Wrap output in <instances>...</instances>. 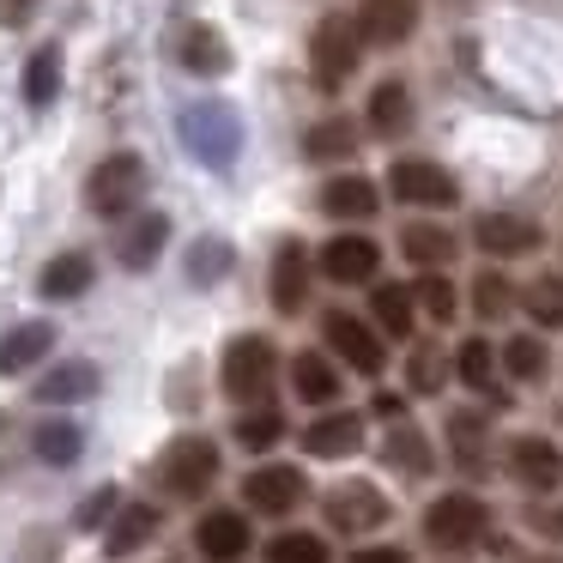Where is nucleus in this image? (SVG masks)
<instances>
[{
    "instance_id": "0eeeda50",
    "label": "nucleus",
    "mask_w": 563,
    "mask_h": 563,
    "mask_svg": "<svg viewBox=\"0 0 563 563\" xmlns=\"http://www.w3.org/2000/svg\"><path fill=\"white\" fill-rule=\"evenodd\" d=\"M388 521V497H382L369 478H352V485L328 490V527L333 533H376Z\"/></svg>"
},
{
    "instance_id": "dca6fc26",
    "label": "nucleus",
    "mask_w": 563,
    "mask_h": 563,
    "mask_svg": "<svg viewBox=\"0 0 563 563\" xmlns=\"http://www.w3.org/2000/svg\"><path fill=\"white\" fill-rule=\"evenodd\" d=\"M309 297V255L303 243H285L279 255H273V309L279 316H297Z\"/></svg>"
},
{
    "instance_id": "b1692460",
    "label": "nucleus",
    "mask_w": 563,
    "mask_h": 563,
    "mask_svg": "<svg viewBox=\"0 0 563 563\" xmlns=\"http://www.w3.org/2000/svg\"><path fill=\"white\" fill-rule=\"evenodd\" d=\"M183 67L219 79V74H231V49H224V37L212 25H188L183 31Z\"/></svg>"
},
{
    "instance_id": "9d476101",
    "label": "nucleus",
    "mask_w": 563,
    "mask_h": 563,
    "mask_svg": "<svg viewBox=\"0 0 563 563\" xmlns=\"http://www.w3.org/2000/svg\"><path fill=\"white\" fill-rule=\"evenodd\" d=\"M418 7L424 0H357V37L369 49H394L418 31Z\"/></svg>"
},
{
    "instance_id": "5701e85b",
    "label": "nucleus",
    "mask_w": 563,
    "mask_h": 563,
    "mask_svg": "<svg viewBox=\"0 0 563 563\" xmlns=\"http://www.w3.org/2000/svg\"><path fill=\"white\" fill-rule=\"evenodd\" d=\"M376 207H382V195L369 176H340V183L321 188V212H333V219H369Z\"/></svg>"
},
{
    "instance_id": "49530a36",
    "label": "nucleus",
    "mask_w": 563,
    "mask_h": 563,
    "mask_svg": "<svg viewBox=\"0 0 563 563\" xmlns=\"http://www.w3.org/2000/svg\"><path fill=\"white\" fill-rule=\"evenodd\" d=\"M527 521L539 527V533H551V539H563V509H533Z\"/></svg>"
},
{
    "instance_id": "f3484780",
    "label": "nucleus",
    "mask_w": 563,
    "mask_h": 563,
    "mask_svg": "<svg viewBox=\"0 0 563 563\" xmlns=\"http://www.w3.org/2000/svg\"><path fill=\"white\" fill-rule=\"evenodd\" d=\"M91 394H98V364H86V357H67L37 382L43 406H74V400H91Z\"/></svg>"
},
{
    "instance_id": "39448f33",
    "label": "nucleus",
    "mask_w": 563,
    "mask_h": 563,
    "mask_svg": "<svg viewBox=\"0 0 563 563\" xmlns=\"http://www.w3.org/2000/svg\"><path fill=\"white\" fill-rule=\"evenodd\" d=\"M485 527H490V509L478 497H466V490H449V497H437L424 509V539H430V545H442V551L478 545Z\"/></svg>"
},
{
    "instance_id": "7c9ffc66",
    "label": "nucleus",
    "mask_w": 563,
    "mask_h": 563,
    "mask_svg": "<svg viewBox=\"0 0 563 563\" xmlns=\"http://www.w3.org/2000/svg\"><path fill=\"white\" fill-rule=\"evenodd\" d=\"M79 449H86V430L67 424V418H49V424L37 430V454H43L49 466H74Z\"/></svg>"
},
{
    "instance_id": "6e6552de",
    "label": "nucleus",
    "mask_w": 563,
    "mask_h": 563,
    "mask_svg": "<svg viewBox=\"0 0 563 563\" xmlns=\"http://www.w3.org/2000/svg\"><path fill=\"white\" fill-rule=\"evenodd\" d=\"M388 188L400 200H412V207H454V200H461L454 176L442 170V164H430V158H400L388 170Z\"/></svg>"
},
{
    "instance_id": "9b49d317",
    "label": "nucleus",
    "mask_w": 563,
    "mask_h": 563,
    "mask_svg": "<svg viewBox=\"0 0 563 563\" xmlns=\"http://www.w3.org/2000/svg\"><path fill=\"white\" fill-rule=\"evenodd\" d=\"M321 340H328L333 352H340L345 364L357 369V376H376V369H382V357H388V352H382V340H376V333H369L357 316H345V309H328V316H321Z\"/></svg>"
},
{
    "instance_id": "a878e982",
    "label": "nucleus",
    "mask_w": 563,
    "mask_h": 563,
    "mask_svg": "<svg viewBox=\"0 0 563 563\" xmlns=\"http://www.w3.org/2000/svg\"><path fill=\"white\" fill-rule=\"evenodd\" d=\"M388 466H400V473H412V478H424L430 473V461H437V454H430V442H424V430H412V424H394L388 430Z\"/></svg>"
},
{
    "instance_id": "473e14b6",
    "label": "nucleus",
    "mask_w": 563,
    "mask_h": 563,
    "mask_svg": "<svg viewBox=\"0 0 563 563\" xmlns=\"http://www.w3.org/2000/svg\"><path fill=\"white\" fill-rule=\"evenodd\" d=\"M503 369H509L515 382H539L551 369V357H545V340H533V333H521V340H509L503 345Z\"/></svg>"
},
{
    "instance_id": "aec40b11",
    "label": "nucleus",
    "mask_w": 563,
    "mask_h": 563,
    "mask_svg": "<svg viewBox=\"0 0 563 563\" xmlns=\"http://www.w3.org/2000/svg\"><path fill=\"white\" fill-rule=\"evenodd\" d=\"M200 551H207L212 563H236L249 551V521L243 509H212L207 521H200Z\"/></svg>"
},
{
    "instance_id": "a211bd4d",
    "label": "nucleus",
    "mask_w": 563,
    "mask_h": 563,
    "mask_svg": "<svg viewBox=\"0 0 563 563\" xmlns=\"http://www.w3.org/2000/svg\"><path fill=\"white\" fill-rule=\"evenodd\" d=\"M49 345H55L49 321H19V328L0 340V376H25L37 357H49Z\"/></svg>"
},
{
    "instance_id": "ea45409f",
    "label": "nucleus",
    "mask_w": 563,
    "mask_h": 563,
    "mask_svg": "<svg viewBox=\"0 0 563 563\" xmlns=\"http://www.w3.org/2000/svg\"><path fill=\"white\" fill-rule=\"evenodd\" d=\"M412 297H418V309H424L430 321H454V285L442 279V273L418 279V285H412Z\"/></svg>"
},
{
    "instance_id": "c03bdc74",
    "label": "nucleus",
    "mask_w": 563,
    "mask_h": 563,
    "mask_svg": "<svg viewBox=\"0 0 563 563\" xmlns=\"http://www.w3.org/2000/svg\"><path fill=\"white\" fill-rule=\"evenodd\" d=\"M454 449L461 461H478V418H454Z\"/></svg>"
},
{
    "instance_id": "4be33fe9",
    "label": "nucleus",
    "mask_w": 563,
    "mask_h": 563,
    "mask_svg": "<svg viewBox=\"0 0 563 563\" xmlns=\"http://www.w3.org/2000/svg\"><path fill=\"white\" fill-rule=\"evenodd\" d=\"M369 128H376L382 140H400L406 128H412V98H406L400 79H382V86L369 91Z\"/></svg>"
},
{
    "instance_id": "a18cd8bd",
    "label": "nucleus",
    "mask_w": 563,
    "mask_h": 563,
    "mask_svg": "<svg viewBox=\"0 0 563 563\" xmlns=\"http://www.w3.org/2000/svg\"><path fill=\"white\" fill-rule=\"evenodd\" d=\"M352 563H412V558H406L400 545H369V551H357Z\"/></svg>"
},
{
    "instance_id": "f8f14e48",
    "label": "nucleus",
    "mask_w": 563,
    "mask_h": 563,
    "mask_svg": "<svg viewBox=\"0 0 563 563\" xmlns=\"http://www.w3.org/2000/svg\"><path fill=\"white\" fill-rule=\"evenodd\" d=\"M303 490H309V478L297 473V466H255V473L243 478L249 509H261V515H291L297 503H303Z\"/></svg>"
},
{
    "instance_id": "2f4dec72",
    "label": "nucleus",
    "mask_w": 563,
    "mask_h": 563,
    "mask_svg": "<svg viewBox=\"0 0 563 563\" xmlns=\"http://www.w3.org/2000/svg\"><path fill=\"white\" fill-rule=\"evenodd\" d=\"M303 152L316 164H333V158H345V152H352V122H345V115H328V122H316L303 134Z\"/></svg>"
},
{
    "instance_id": "423d86ee",
    "label": "nucleus",
    "mask_w": 563,
    "mask_h": 563,
    "mask_svg": "<svg viewBox=\"0 0 563 563\" xmlns=\"http://www.w3.org/2000/svg\"><path fill=\"white\" fill-rule=\"evenodd\" d=\"M212 478H219V449H212L207 437H176L170 449H164L158 485L170 490V497H200Z\"/></svg>"
},
{
    "instance_id": "4468645a",
    "label": "nucleus",
    "mask_w": 563,
    "mask_h": 563,
    "mask_svg": "<svg viewBox=\"0 0 563 563\" xmlns=\"http://www.w3.org/2000/svg\"><path fill=\"white\" fill-rule=\"evenodd\" d=\"M473 243L485 255H527V249H539V224L521 219V212H478Z\"/></svg>"
},
{
    "instance_id": "c756f323",
    "label": "nucleus",
    "mask_w": 563,
    "mask_h": 563,
    "mask_svg": "<svg viewBox=\"0 0 563 563\" xmlns=\"http://www.w3.org/2000/svg\"><path fill=\"white\" fill-rule=\"evenodd\" d=\"M55 91H62V55L37 49V55H31V67H25V103H31V110H49Z\"/></svg>"
},
{
    "instance_id": "2eb2a0df",
    "label": "nucleus",
    "mask_w": 563,
    "mask_h": 563,
    "mask_svg": "<svg viewBox=\"0 0 563 563\" xmlns=\"http://www.w3.org/2000/svg\"><path fill=\"white\" fill-rule=\"evenodd\" d=\"M303 449L316 454V461L357 454V449H364V418H357V412H328V418H316V424L303 430Z\"/></svg>"
},
{
    "instance_id": "ddd939ff",
    "label": "nucleus",
    "mask_w": 563,
    "mask_h": 563,
    "mask_svg": "<svg viewBox=\"0 0 563 563\" xmlns=\"http://www.w3.org/2000/svg\"><path fill=\"white\" fill-rule=\"evenodd\" d=\"M376 267H382V243H369V236H357V231L333 236V243L321 249V273H328L333 285H364V279H376Z\"/></svg>"
},
{
    "instance_id": "e433bc0d",
    "label": "nucleus",
    "mask_w": 563,
    "mask_h": 563,
    "mask_svg": "<svg viewBox=\"0 0 563 563\" xmlns=\"http://www.w3.org/2000/svg\"><path fill=\"white\" fill-rule=\"evenodd\" d=\"M473 309H478L485 321L509 316V309H515V285L503 279V273H478V279H473Z\"/></svg>"
},
{
    "instance_id": "37998d69",
    "label": "nucleus",
    "mask_w": 563,
    "mask_h": 563,
    "mask_svg": "<svg viewBox=\"0 0 563 563\" xmlns=\"http://www.w3.org/2000/svg\"><path fill=\"white\" fill-rule=\"evenodd\" d=\"M37 7H43V0H0V25H7V31L31 25V19H37Z\"/></svg>"
},
{
    "instance_id": "393cba45",
    "label": "nucleus",
    "mask_w": 563,
    "mask_h": 563,
    "mask_svg": "<svg viewBox=\"0 0 563 563\" xmlns=\"http://www.w3.org/2000/svg\"><path fill=\"white\" fill-rule=\"evenodd\" d=\"M158 533V509H146V503H128L122 515H115V527H110V539H103V551L110 558H134L146 539Z\"/></svg>"
},
{
    "instance_id": "20e7f679",
    "label": "nucleus",
    "mask_w": 563,
    "mask_h": 563,
    "mask_svg": "<svg viewBox=\"0 0 563 563\" xmlns=\"http://www.w3.org/2000/svg\"><path fill=\"white\" fill-rule=\"evenodd\" d=\"M357 55H364V37H357V19H321L316 37H309V79L321 91H340L345 79L357 74Z\"/></svg>"
},
{
    "instance_id": "f704fd0d",
    "label": "nucleus",
    "mask_w": 563,
    "mask_h": 563,
    "mask_svg": "<svg viewBox=\"0 0 563 563\" xmlns=\"http://www.w3.org/2000/svg\"><path fill=\"white\" fill-rule=\"evenodd\" d=\"M454 369H461L466 388L490 394V382H497V352H490L485 340H466V345H461V357H454Z\"/></svg>"
},
{
    "instance_id": "a19ab883",
    "label": "nucleus",
    "mask_w": 563,
    "mask_h": 563,
    "mask_svg": "<svg viewBox=\"0 0 563 563\" xmlns=\"http://www.w3.org/2000/svg\"><path fill=\"white\" fill-rule=\"evenodd\" d=\"M406 376H412L418 394H437V388H442V357H437V345H418L412 364H406Z\"/></svg>"
},
{
    "instance_id": "6ab92c4d",
    "label": "nucleus",
    "mask_w": 563,
    "mask_h": 563,
    "mask_svg": "<svg viewBox=\"0 0 563 563\" xmlns=\"http://www.w3.org/2000/svg\"><path fill=\"white\" fill-rule=\"evenodd\" d=\"M164 243H170V219H164V212H146V219H134V224L122 231L115 255H122L128 273H140V267H152V261L164 255Z\"/></svg>"
},
{
    "instance_id": "f257e3e1",
    "label": "nucleus",
    "mask_w": 563,
    "mask_h": 563,
    "mask_svg": "<svg viewBox=\"0 0 563 563\" xmlns=\"http://www.w3.org/2000/svg\"><path fill=\"white\" fill-rule=\"evenodd\" d=\"M140 195H146V158H140V152H110V158L91 164L86 207L98 212V219H122Z\"/></svg>"
},
{
    "instance_id": "7ed1b4c3",
    "label": "nucleus",
    "mask_w": 563,
    "mask_h": 563,
    "mask_svg": "<svg viewBox=\"0 0 563 563\" xmlns=\"http://www.w3.org/2000/svg\"><path fill=\"white\" fill-rule=\"evenodd\" d=\"M273 369H279V352H273V340H261V333H243V340L224 345V364H219V382L231 400L255 406L273 394Z\"/></svg>"
},
{
    "instance_id": "cd10ccee",
    "label": "nucleus",
    "mask_w": 563,
    "mask_h": 563,
    "mask_svg": "<svg viewBox=\"0 0 563 563\" xmlns=\"http://www.w3.org/2000/svg\"><path fill=\"white\" fill-rule=\"evenodd\" d=\"M412 303L418 297L406 291V285H376V291H369V309H376V321L388 328V340H406V333H412Z\"/></svg>"
},
{
    "instance_id": "79ce46f5",
    "label": "nucleus",
    "mask_w": 563,
    "mask_h": 563,
    "mask_svg": "<svg viewBox=\"0 0 563 563\" xmlns=\"http://www.w3.org/2000/svg\"><path fill=\"white\" fill-rule=\"evenodd\" d=\"M110 509H115V490H110V485H103V490H91V497L79 503V527H98Z\"/></svg>"
},
{
    "instance_id": "1a4fd4ad",
    "label": "nucleus",
    "mask_w": 563,
    "mask_h": 563,
    "mask_svg": "<svg viewBox=\"0 0 563 563\" xmlns=\"http://www.w3.org/2000/svg\"><path fill=\"white\" fill-rule=\"evenodd\" d=\"M509 473L515 485H527L533 497H551L563 485V449L545 437H515L509 442Z\"/></svg>"
},
{
    "instance_id": "412c9836",
    "label": "nucleus",
    "mask_w": 563,
    "mask_h": 563,
    "mask_svg": "<svg viewBox=\"0 0 563 563\" xmlns=\"http://www.w3.org/2000/svg\"><path fill=\"white\" fill-rule=\"evenodd\" d=\"M291 388H297V400L328 406V400H340V369H333L321 352H297L291 357Z\"/></svg>"
},
{
    "instance_id": "c9c22d12",
    "label": "nucleus",
    "mask_w": 563,
    "mask_h": 563,
    "mask_svg": "<svg viewBox=\"0 0 563 563\" xmlns=\"http://www.w3.org/2000/svg\"><path fill=\"white\" fill-rule=\"evenodd\" d=\"M231 437L243 442V449H273V442L285 437V418L273 412V406H261V412H243V418H236Z\"/></svg>"
},
{
    "instance_id": "4c0bfd02",
    "label": "nucleus",
    "mask_w": 563,
    "mask_h": 563,
    "mask_svg": "<svg viewBox=\"0 0 563 563\" xmlns=\"http://www.w3.org/2000/svg\"><path fill=\"white\" fill-rule=\"evenodd\" d=\"M267 563H328V545L316 533H279L267 545Z\"/></svg>"
},
{
    "instance_id": "de8ad7c7",
    "label": "nucleus",
    "mask_w": 563,
    "mask_h": 563,
    "mask_svg": "<svg viewBox=\"0 0 563 563\" xmlns=\"http://www.w3.org/2000/svg\"><path fill=\"white\" fill-rule=\"evenodd\" d=\"M376 412L382 418H400V394H376Z\"/></svg>"
},
{
    "instance_id": "bb28decb",
    "label": "nucleus",
    "mask_w": 563,
    "mask_h": 563,
    "mask_svg": "<svg viewBox=\"0 0 563 563\" xmlns=\"http://www.w3.org/2000/svg\"><path fill=\"white\" fill-rule=\"evenodd\" d=\"M37 285H43V297H62V303H67V297L91 291V261L86 255H55L49 267H43Z\"/></svg>"
},
{
    "instance_id": "58836bf2",
    "label": "nucleus",
    "mask_w": 563,
    "mask_h": 563,
    "mask_svg": "<svg viewBox=\"0 0 563 563\" xmlns=\"http://www.w3.org/2000/svg\"><path fill=\"white\" fill-rule=\"evenodd\" d=\"M224 267H231V243H224V236L195 243V255H188V279H195V285H212Z\"/></svg>"
},
{
    "instance_id": "f03ea898",
    "label": "nucleus",
    "mask_w": 563,
    "mask_h": 563,
    "mask_svg": "<svg viewBox=\"0 0 563 563\" xmlns=\"http://www.w3.org/2000/svg\"><path fill=\"white\" fill-rule=\"evenodd\" d=\"M183 140H188V152H195L200 164H212V170H231L236 146H243V122L231 115V103L200 98L195 110H183Z\"/></svg>"
},
{
    "instance_id": "72a5a7b5",
    "label": "nucleus",
    "mask_w": 563,
    "mask_h": 563,
    "mask_svg": "<svg viewBox=\"0 0 563 563\" xmlns=\"http://www.w3.org/2000/svg\"><path fill=\"white\" fill-rule=\"evenodd\" d=\"M527 316H533L539 328H563V279L558 273H545V279L527 285Z\"/></svg>"
},
{
    "instance_id": "c85d7f7f",
    "label": "nucleus",
    "mask_w": 563,
    "mask_h": 563,
    "mask_svg": "<svg viewBox=\"0 0 563 563\" xmlns=\"http://www.w3.org/2000/svg\"><path fill=\"white\" fill-rule=\"evenodd\" d=\"M400 249H406V261H418V267H442V261L454 255V236L437 231V224H406Z\"/></svg>"
}]
</instances>
